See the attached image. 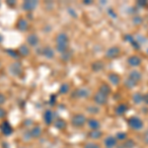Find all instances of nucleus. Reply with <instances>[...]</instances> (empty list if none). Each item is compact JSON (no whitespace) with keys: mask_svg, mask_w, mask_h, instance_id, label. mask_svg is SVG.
<instances>
[{"mask_svg":"<svg viewBox=\"0 0 148 148\" xmlns=\"http://www.w3.org/2000/svg\"><path fill=\"white\" fill-rule=\"evenodd\" d=\"M71 123L74 126H77V127H80V126H83L87 123V119L84 114H74L71 119Z\"/></svg>","mask_w":148,"mask_h":148,"instance_id":"4","label":"nucleus"},{"mask_svg":"<svg viewBox=\"0 0 148 148\" xmlns=\"http://www.w3.org/2000/svg\"><path fill=\"white\" fill-rule=\"evenodd\" d=\"M74 95L80 99H86V98H89L91 96V91L88 88H79L74 92Z\"/></svg>","mask_w":148,"mask_h":148,"instance_id":"8","label":"nucleus"},{"mask_svg":"<svg viewBox=\"0 0 148 148\" xmlns=\"http://www.w3.org/2000/svg\"><path fill=\"white\" fill-rule=\"evenodd\" d=\"M87 123H88V126L91 128L92 130H98L101 126V123L100 121L97 120V119H94V118H91L89 120H87Z\"/></svg>","mask_w":148,"mask_h":148,"instance_id":"13","label":"nucleus"},{"mask_svg":"<svg viewBox=\"0 0 148 148\" xmlns=\"http://www.w3.org/2000/svg\"><path fill=\"white\" fill-rule=\"evenodd\" d=\"M108 13H109L110 15H111L113 18H116V12H114L112 8H110V9H109V10H108Z\"/></svg>","mask_w":148,"mask_h":148,"instance_id":"38","label":"nucleus"},{"mask_svg":"<svg viewBox=\"0 0 148 148\" xmlns=\"http://www.w3.org/2000/svg\"><path fill=\"white\" fill-rule=\"evenodd\" d=\"M126 62H127V64L130 67L135 68V67H139V66L141 65L142 59H141V57L139 56H137V54H132V56L127 57Z\"/></svg>","mask_w":148,"mask_h":148,"instance_id":"6","label":"nucleus"},{"mask_svg":"<svg viewBox=\"0 0 148 148\" xmlns=\"http://www.w3.org/2000/svg\"><path fill=\"white\" fill-rule=\"evenodd\" d=\"M121 47L118 46H114V47H109V49H107L106 53H105V56L108 59H116L121 56Z\"/></svg>","mask_w":148,"mask_h":148,"instance_id":"3","label":"nucleus"},{"mask_svg":"<svg viewBox=\"0 0 148 148\" xmlns=\"http://www.w3.org/2000/svg\"><path fill=\"white\" fill-rule=\"evenodd\" d=\"M5 114H6V112L4 111L2 108H0V119L4 118V116H5Z\"/></svg>","mask_w":148,"mask_h":148,"instance_id":"41","label":"nucleus"},{"mask_svg":"<svg viewBox=\"0 0 148 148\" xmlns=\"http://www.w3.org/2000/svg\"><path fill=\"white\" fill-rule=\"evenodd\" d=\"M40 132H42V130H40V128H39V127H35L34 130L31 131V133H32V135H33L34 137L40 136Z\"/></svg>","mask_w":148,"mask_h":148,"instance_id":"35","label":"nucleus"},{"mask_svg":"<svg viewBox=\"0 0 148 148\" xmlns=\"http://www.w3.org/2000/svg\"><path fill=\"white\" fill-rule=\"evenodd\" d=\"M2 40H3V38H2V37H1V36H0V42H2Z\"/></svg>","mask_w":148,"mask_h":148,"instance_id":"44","label":"nucleus"},{"mask_svg":"<svg viewBox=\"0 0 148 148\" xmlns=\"http://www.w3.org/2000/svg\"><path fill=\"white\" fill-rule=\"evenodd\" d=\"M116 140H125L127 139V133L125 132H119L116 133Z\"/></svg>","mask_w":148,"mask_h":148,"instance_id":"34","label":"nucleus"},{"mask_svg":"<svg viewBox=\"0 0 148 148\" xmlns=\"http://www.w3.org/2000/svg\"><path fill=\"white\" fill-rule=\"evenodd\" d=\"M91 67L92 70L95 71V72H100V71H102L105 68V63L102 60H97L92 63Z\"/></svg>","mask_w":148,"mask_h":148,"instance_id":"16","label":"nucleus"},{"mask_svg":"<svg viewBox=\"0 0 148 148\" xmlns=\"http://www.w3.org/2000/svg\"><path fill=\"white\" fill-rule=\"evenodd\" d=\"M61 58H62V60L64 61H68L69 59L71 58V56H72V52H71L70 51H66L65 52H63V53H61Z\"/></svg>","mask_w":148,"mask_h":148,"instance_id":"31","label":"nucleus"},{"mask_svg":"<svg viewBox=\"0 0 148 148\" xmlns=\"http://www.w3.org/2000/svg\"><path fill=\"white\" fill-rule=\"evenodd\" d=\"M127 110H128L127 104H125V103H121V104H119L118 106L116 107L114 112H116V114H118V116H123V114L127 112Z\"/></svg>","mask_w":148,"mask_h":148,"instance_id":"11","label":"nucleus"},{"mask_svg":"<svg viewBox=\"0 0 148 148\" xmlns=\"http://www.w3.org/2000/svg\"><path fill=\"white\" fill-rule=\"evenodd\" d=\"M125 40H126V42H130L131 46H132L133 49H140V45L138 44V42L136 40H134V38H133L131 35H125Z\"/></svg>","mask_w":148,"mask_h":148,"instance_id":"15","label":"nucleus"},{"mask_svg":"<svg viewBox=\"0 0 148 148\" xmlns=\"http://www.w3.org/2000/svg\"><path fill=\"white\" fill-rule=\"evenodd\" d=\"M45 121H46V123H47V125H51L53 121V114H52L51 111H47L45 113Z\"/></svg>","mask_w":148,"mask_h":148,"instance_id":"23","label":"nucleus"},{"mask_svg":"<svg viewBox=\"0 0 148 148\" xmlns=\"http://www.w3.org/2000/svg\"><path fill=\"white\" fill-rule=\"evenodd\" d=\"M69 90H70V86L67 83H64L60 86V88H59V93L60 94H67L69 92Z\"/></svg>","mask_w":148,"mask_h":148,"instance_id":"29","label":"nucleus"},{"mask_svg":"<svg viewBox=\"0 0 148 148\" xmlns=\"http://www.w3.org/2000/svg\"><path fill=\"white\" fill-rule=\"evenodd\" d=\"M7 53L11 54V56L14 57V58H15V57H19L18 56V53L15 51H7Z\"/></svg>","mask_w":148,"mask_h":148,"instance_id":"37","label":"nucleus"},{"mask_svg":"<svg viewBox=\"0 0 148 148\" xmlns=\"http://www.w3.org/2000/svg\"><path fill=\"white\" fill-rule=\"evenodd\" d=\"M83 148H101V146H100V144H98V143L88 142L84 145V147Z\"/></svg>","mask_w":148,"mask_h":148,"instance_id":"33","label":"nucleus"},{"mask_svg":"<svg viewBox=\"0 0 148 148\" xmlns=\"http://www.w3.org/2000/svg\"><path fill=\"white\" fill-rule=\"evenodd\" d=\"M7 4H8V5H10V6H12V5H14V4H15V1H7Z\"/></svg>","mask_w":148,"mask_h":148,"instance_id":"42","label":"nucleus"},{"mask_svg":"<svg viewBox=\"0 0 148 148\" xmlns=\"http://www.w3.org/2000/svg\"><path fill=\"white\" fill-rule=\"evenodd\" d=\"M103 135L102 131H100L99 130H92L91 132L89 133V137L92 138V139H99L101 138Z\"/></svg>","mask_w":148,"mask_h":148,"instance_id":"24","label":"nucleus"},{"mask_svg":"<svg viewBox=\"0 0 148 148\" xmlns=\"http://www.w3.org/2000/svg\"><path fill=\"white\" fill-rule=\"evenodd\" d=\"M17 28L20 31H27L28 30V22L25 19H19L17 22Z\"/></svg>","mask_w":148,"mask_h":148,"instance_id":"22","label":"nucleus"},{"mask_svg":"<svg viewBox=\"0 0 148 148\" xmlns=\"http://www.w3.org/2000/svg\"><path fill=\"white\" fill-rule=\"evenodd\" d=\"M116 142H118V140H116V138L114 137V136H108V137H106V139L104 140L105 146L108 147V148H112V147L116 146Z\"/></svg>","mask_w":148,"mask_h":148,"instance_id":"17","label":"nucleus"},{"mask_svg":"<svg viewBox=\"0 0 148 148\" xmlns=\"http://www.w3.org/2000/svg\"><path fill=\"white\" fill-rule=\"evenodd\" d=\"M137 84H138V83L134 82V81L130 79V78H127V79L125 81V86L126 88H127V89H130V90L133 89L134 87H136Z\"/></svg>","mask_w":148,"mask_h":148,"instance_id":"25","label":"nucleus"},{"mask_svg":"<svg viewBox=\"0 0 148 148\" xmlns=\"http://www.w3.org/2000/svg\"><path fill=\"white\" fill-rule=\"evenodd\" d=\"M146 53L148 54V49H147V51H146Z\"/></svg>","mask_w":148,"mask_h":148,"instance_id":"45","label":"nucleus"},{"mask_svg":"<svg viewBox=\"0 0 148 148\" xmlns=\"http://www.w3.org/2000/svg\"><path fill=\"white\" fill-rule=\"evenodd\" d=\"M42 54L45 57H47V58L51 59V58H53V56H54V51L51 47H47L42 51Z\"/></svg>","mask_w":148,"mask_h":148,"instance_id":"19","label":"nucleus"},{"mask_svg":"<svg viewBox=\"0 0 148 148\" xmlns=\"http://www.w3.org/2000/svg\"><path fill=\"white\" fill-rule=\"evenodd\" d=\"M136 4L138 6H140V7H145V6H147L148 5V2L147 1H137L136 2Z\"/></svg>","mask_w":148,"mask_h":148,"instance_id":"36","label":"nucleus"},{"mask_svg":"<svg viewBox=\"0 0 148 148\" xmlns=\"http://www.w3.org/2000/svg\"><path fill=\"white\" fill-rule=\"evenodd\" d=\"M39 42H40V39H39V37H38V35L31 34V35L28 36L27 42L30 45L31 47H36L38 44H39Z\"/></svg>","mask_w":148,"mask_h":148,"instance_id":"14","label":"nucleus"},{"mask_svg":"<svg viewBox=\"0 0 148 148\" xmlns=\"http://www.w3.org/2000/svg\"><path fill=\"white\" fill-rule=\"evenodd\" d=\"M56 51L60 53H63L66 51H68L69 45V37L65 33H59L56 38Z\"/></svg>","mask_w":148,"mask_h":148,"instance_id":"1","label":"nucleus"},{"mask_svg":"<svg viewBox=\"0 0 148 148\" xmlns=\"http://www.w3.org/2000/svg\"><path fill=\"white\" fill-rule=\"evenodd\" d=\"M18 52H19V54H21V56H27L28 54L30 53V49H29L27 46H21L19 47Z\"/></svg>","mask_w":148,"mask_h":148,"instance_id":"26","label":"nucleus"},{"mask_svg":"<svg viewBox=\"0 0 148 148\" xmlns=\"http://www.w3.org/2000/svg\"><path fill=\"white\" fill-rule=\"evenodd\" d=\"M38 6V2L37 1H30V0H28V1H25L24 3L22 4V8L24 11H33L36 7Z\"/></svg>","mask_w":148,"mask_h":148,"instance_id":"12","label":"nucleus"},{"mask_svg":"<svg viewBox=\"0 0 148 148\" xmlns=\"http://www.w3.org/2000/svg\"><path fill=\"white\" fill-rule=\"evenodd\" d=\"M132 101L135 105H139L143 102V94L140 92H135L132 95Z\"/></svg>","mask_w":148,"mask_h":148,"instance_id":"20","label":"nucleus"},{"mask_svg":"<svg viewBox=\"0 0 148 148\" xmlns=\"http://www.w3.org/2000/svg\"><path fill=\"white\" fill-rule=\"evenodd\" d=\"M84 4H92V1H90V0H86V1H84Z\"/></svg>","mask_w":148,"mask_h":148,"instance_id":"43","label":"nucleus"},{"mask_svg":"<svg viewBox=\"0 0 148 148\" xmlns=\"http://www.w3.org/2000/svg\"><path fill=\"white\" fill-rule=\"evenodd\" d=\"M1 131L5 135H10L13 130H12V127L10 126V125H9L7 121H4V123L1 125Z\"/></svg>","mask_w":148,"mask_h":148,"instance_id":"21","label":"nucleus"},{"mask_svg":"<svg viewBox=\"0 0 148 148\" xmlns=\"http://www.w3.org/2000/svg\"><path fill=\"white\" fill-rule=\"evenodd\" d=\"M128 78L131 80H133L134 82L139 83L142 79V74L140 71L136 70V69H133V70H131L130 74H128Z\"/></svg>","mask_w":148,"mask_h":148,"instance_id":"10","label":"nucleus"},{"mask_svg":"<svg viewBox=\"0 0 148 148\" xmlns=\"http://www.w3.org/2000/svg\"><path fill=\"white\" fill-rule=\"evenodd\" d=\"M131 22H132V24L134 26H140V25H142V23H143V18L141 16L135 15L131 19Z\"/></svg>","mask_w":148,"mask_h":148,"instance_id":"27","label":"nucleus"},{"mask_svg":"<svg viewBox=\"0 0 148 148\" xmlns=\"http://www.w3.org/2000/svg\"><path fill=\"white\" fill-rule=\"evenodd\" d=\"M54 125H56V127H57L58 130H62V128H64L66 126V123L63 120H61V119H58V120H56L54 121Z\"/></svg>","mask_w":148,"mask_h":148,"instance_id":"28","label":"nucleus"},{"mask_svg":"<svg viewBox=\"0 0 148 148\" xmlns=\"http://www.w3.org/2000/svg\"><path fill=\"white\" fill-rule=\"evenodd\" d=\"M135 146V141L133 139H126L123 143V147L125 148H133Z\"/></svg>","mask_w":148,"mask_h":148,"instance_id":"30","label":"nucleus"},{"mask_svg":"<svg viewBox=\"0 0 148 148\" xmlns=\"http://www.w3.org/2000/svg\"><path fill=\"white\" fill-rule=\"evenodd\" d=\"M0 66H1V62H0Z\"/></svg>","mask_w":148,"mask_h":148,"instance_id":"46","label":"nucleus"},{"mask_svg":"<svg viewBox=\"0 0 148 148\" xmlns=\"http://www.w3.org/2000/svg\"><path fill=\"white\" fill-rule=\"evenodd\" d=\"M6 101V98L4 96L3 94H0V106H1L2 104H4V102Z\"/></svg>","mask_w":148,"mask_h":148,"instance_id":"40","label":"nucleus"},{"mask_svg":"<svg viewBox=\"0 0 148 148\" xmlns=\"http://www.w3.org/2000/svg\"><path fill=\"white\" fill-rule=\"evenodd\" d=\"M87 111H88V113H90V114H98L100 112V109L98 108L97 106H90V107H88L87 108Z\"/></svg>","mask_w":148,"mask_h":148,"instance_id":"32","label":"nucleus"},{"mask_svg":"<svg viewBox=\"0 0 148 148\" xmlns=\"http://www.w3.org/2000/svg\"><path fill=\"white\" fill-rule=\"evenodd\" d=\"M93 100H94L95 104L98 105V106H104V105H106L107 103H108L109 96H107V95L98 91L97 93H95L94 97H93Z\"/></svg>","mask_w":148,"mask_h":148,"instance_id":"5","label":"nucleus"},{"mask_svg":"<svg viewBox=\"0 0 148 148\" xmlns=\"http://www.w3.org/2000/svg\"><path fill=\"white\" fill-rule=\"evenodd\" d=\"M143 103L148 106V92L145 93V94H143Z\"/></svg>","mask_w":148,"mask_h":148,"instance_id":"39","label":"nucleus"},{"mask_svg":"<svg viewBox=\"0 0 148 148\" xmlns=\"http://www.w3.org/2000/svg\"><path fill=\"white\" fill-rule=\"evenodd\" d=\"M108 80L113 86H119L121 82V77L118 73L112 72L108 75Z\"/></svg>","mask_w":148,"mask_h":148,"instance_id":"9","label":"nucleus"},{"mask_svg":"<svg viewBox=\"0 0 148 148\" xmlns=\"http://www.w3.org/2000/svg\"><path fill=\"white\" fill-rule=\"evenodd\" d=\"M127 125L131 130H140L144 126V123H143L142 120L138 118V116H131V118L128 119Z\"/></svg>","mask_w":148,"mask_h":148,"instance_id":"2","label":"nucleus"},{"mask_svg":"<svg viewBox=\"0 0 148 148\" xmlns=\"http://www.w3.org/2000/svg\"><path fill=\"white\" fill-rule=\"evenodd\" d=\"M98 91L103 93V94H105V95H107V96H109L110 94H112L111 86H110L109 84H107V83H102V84L100 85L99 90H98Z\"/></svg>","mask_w":148,"mask_h":148,"instance_id":"18","label":"nucleus"},{"mask_svg":"<svg viewBox=\"0 0 148 148\" xmlns=\"http://www.w3.org/2000/svg\"><path fill=\"white\" fill-rule=\"evenodd\" d=\"M10 72L13 74L14 76H21L23 74V66L19 62H14L10 65Z\"/></svg>","mask_w":148,"mask_h":148,"instance_id":"7","label":"nucleus"}]
</instances>
